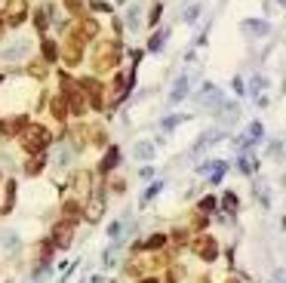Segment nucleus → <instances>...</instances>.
<instances>
[{
  "label": "nucleus",
  "mask_w": 286,
  "mask_h": 283,
  "mask_svg": "<svg viewBox=\"0 0 286 283\" xmlns=\"http://www.w3.org/2000/svg\"><path fill=\"white\" fill-rule=\"evenodd\" d=\"M46 145H49V133H46L43 126H28V129L22 133V148H25L28 154H40Z\"/></svg>",
  "instance_id": "nucleus-1"
},
{
  "label": "nucleus",
  "mask_w": 286,
  "mask_h": 283,
  "mask_svg": "<svg viewBox=\"0 0 286 283\" xmlns=\"http://www.w3.org/2000/svg\"><path fill=\"white\" fill-rule=\"evenodd\" d=\"M114 65H117V43H111V40L99 43L96 55H92V68L96 71H111Z\"/></svg>",
  "instance_id": "nucleus-2"
},
{
  "label": "nucleus",
  "mask_w": 286,
  "mask_h": 283,
  "mask_svg": "<svg viewBox=\"0 0 286 283\" xmlns=\"http://www.w3.org/2000/svg\"><path fill=\"white\" fill-rule=\"evenodd\" d=\"M25 15H28L25 0H9V3H6V22H9V25H22Z\"/></svg>",
  "instance_id": "nucleus-3"
},
{
  "label": "nucleus",
  "mask_w": 286,
  "mask_h": 283,
  "mask_svg": "<svg viewBox=\"0 0 286 283\" xmlns=\"http://www.w3.org/2000/svg\"><path fill=\"white\" fill-rule=\"evenodd\" d=\"M194 253L203 259V262H209V259H216V240L213 237H200V240H194Z\"/></svg>",
  "instance_id": "nucleus-4"
},
{
  "label": "nucleus",
  "mask_w": 286,
  "mask_h": 283,
  "mask_svg": "<svg viewBox=\"0 0 286 283\" xmlns=\"http://www.w3.org/2000/svg\"><path fill=\"white\" fill-rule=\"evenodd\" d=\"M25 117H12V120H0V136H15L18 129H25Z\"/></svg>",
  "instance_id": "nucleus-5"
},
{
  "label": "nucleus",
  "mask_w": 286,
  "mask_h": 283,
  "mask_svg": "<svg viewBox=\"0 0 286 283\" xmlns=\"http://www.w3.org/2000/svg\"><path fill=\"white\" fill-rule=\"evenodd\" d=\"M71 231H74V225H71V222L55 225V247H68V243H71Z\"/></svg>",
  "instance_id": "nucleus-6"
},
{
  "label": "nucleus",
  "mask_w": 286,
  "mask_h": 283,
  "mask_svg": "<svg viewBox=\"0 0 286 283\" xmlns=\"http://www.w3.org/2000/svg\"><path fill=\"white\" fill-rule=\"evenodd\" d=\"M65 65H80V43L77 40L65 43Z\"/></svg>",
  "instance_id": "nucleus-7"
},
{
  "label": "nucleus",
  "mask_w": 286,
  "mask_h": 283,
  "mask_svg": "<svg viewBox=\"0 0 286 283\" xmlns=\"http://www.w3.org/2000/svg\"><path fill=\"white\" fill-rule=\"evenodd\" d=\"M117 160H120V151H117V148H111V151L105 154V160H102V166H99V169H102V173H108V169H111Z\"/></svg>",
  "instance_id": "nucleus-8"
},
{
  "label": "nucleus",
  "mask_w": 286,
  "mask_h": 283,
  "mask_svg": "<svg viewBox=\"0 0 286 283\" xmlns=\"http://www.w3.org/2000/svg\"><path fill=\"white\" fill-rule=\"evenodd\" d=\"M65 114H68L65 99H52V117H55V120H65Z\"/></svg>",
  "instance_id": "nucleus-9"
},
{
  "label": "nucleus",
  "mask_w": 286,
  "mask_h": 283,
  "mask_svg": "<svg viewBox=\"0 0 286 283\" xmlns=\"http://www.w3.org/2000/svg\"><path fill=\"white\" fill-rule=\"evenodd\" d=\"M28 74L37 77V80H43V77H46V65H43V62H31V65H28Z\"/></svg>",
  "instance_id": "nucleus-10"
},
{
  "label": "nucleus",
  "mask_w": 286,
  "mask_h": 283,
  "mask_svg": "<svg viewBox=\"0 0 286 283\" xmlns=\"http://www.w3.org/2000/svg\"><path fill=\"white\" fill-rule=\"evenodd\" d=\"M40 169H43V157H31V160L25 163V173H28V176H37Z\"/></svg>",
  "instance_id": "nucleus-11"
},
{
  "label": "nucleus",
  "mask_w": 286,
  "mask_h": 283,
  "mask_svg": "<svg viewBox=\"0 0 286 283\" xmlns=\"http://www.w3.org/2000/svg\"><path fill=\"white\" fill-rule=\"evenodd\" d=\"M46 22H49V15H46V9H37V12H34V25H37V31H40V34L46 31Z\"/></svg>",
  "instance_id": "nucleus-12"
},
{
  "label": "nucleus",
  "mask_w": 286,
  "mask_h": 283,
  "mask_svg": "<svg viewBox=\"0 0 286 283\" xmlns=\"http://www.w3.org/2000/svg\"><path fill=\"white\" fill-rule=\"evenodd\" d=\"M55 49H59V46H55L52 40H43V55H46V62H52V59H55Z\"/></svg>",
  "instance_id": "nucleus-13"
},
{
  "label": "nucleus",
  "mask_w": 286,
  "mask_h": 283,
  "mask_svg": "<svg viewBox=\"0 0 286 283\" xmlns=\"http://www.w3.org/2000/svg\"><path fill=\"white\" fill-rule=\"evenodd\" d=\"M163 243H166V237H163V234H154V237L148 240V250H160Z\"/></svg>",
  "instance_id": "nucleus-14"
},
{
  "label": "nucleus",
  "mask_w": 286,
  "mask_h": 283,
  "mask_svg": "<svg viewBox=\"0 0 286 283\" xmlns=\"http://www.w3.org/2000/svg\"><path fill=\"white\" fill-rule=\"evenodd\" d=\"M213 206H216V200H213V197H206V200H203V203H200V210H203V213H209V210H213Z\"/></svg>",
  "instance_id": "nucleus-15"
},
{
  "label": "nucleus",
  "mask_w": 286,
  "mask_h": 283,
  "mask_svg": "<svg viewBox=\"0 0 286 283\" xmlns=\"http://www.w3.org/2000/svg\"><path fill=\"white\" fill-rule=\"evenodd\" d=\"M142 283H157V280H142Z\"/></svg>",
  "instance_id": "nucleus-16"
}]
</instances>
